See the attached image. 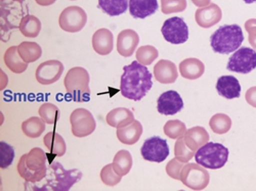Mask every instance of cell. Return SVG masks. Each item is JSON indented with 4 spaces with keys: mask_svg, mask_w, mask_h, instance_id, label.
Returning <instances> with one entry per match:
<instances>
[{
    "mask_svg": "<svg viewBox=\"0 0 256 191\" xmlns=\"http://www.w3.org/2000/svg\"><path fill=\"white\" fill-rule=\"evenodd\" d=\"M208 138L209 135L207 134V132L203 128H200V127H196V128L188 130L186 135V144L190 148L192 147V151H195L197 148L204 145Z\"/></svg>",
    "mask_w": 256,
    "mask_h": 191,
    "instance_id": "30",
    "label": "cell"
},
{
    "mask_svg": "<svg viewBox=\"0 0 256 191\" xmlns=\"http://www.w3.org/2000/svg\"><path fill=\"white\" fill-rule=\"evenodd\" d=\"M18 50L20 57L27 63L38 60L42 55L41 47L35 42H22L18 46Z\"/></svg>",
    "mask_w": 256,
    "mask_h": 191,
    "instance_id": "29",
    "label": "cell"
},
{
    "mask_svg": "<svg viewBox=\"0 0 256 191\" xmlns=\"http://www.w3.org/2000/svg\"><path fill=\"white\" fill-rule=\"evenodd\" d=\"M88 22V14L79 6H69L64 9L58 17L62 30L68 33L81 31Z\"/></svg>",
    "mask_w": 256,
    "mask_h": 191,
    "instance_id": "9",
    "label": "cell"
},
{
    "mask_svg": "<svg viewBox=\"0 0 256 191\" xmlns=\"http://www.w3.org/2000/svg\"><path fill=\"white\" fill-rule=\"evenodd\" d=\"M186 131V126L180 121H169L164 126V132L170 138H178L184 135Z\"/></svg>",
    "mask_w": 256,
    "mask_h": 191,
    "instance_id": "34",
    "label": "cell"
},
{
    "mask_svg": "<svg viewBox=\"0 0 256 191\" xmlns=\"http://www.w3.org/2000/svg\"><path fill=\"white\" fill-rule=\"evenodd\" d=\"M228 159V150L220 144L208 142L202 145L195 155V160L199 166L207 169L218 170L222 168Z\"/></svg>",
    "mask_w": 256,
    "mask_h": 191,
    "instance_id": "6",
    "label": "cell"
},
{
    "mask_svg": "<svg viewBox=\"0 0 256 191\" xmlns=\"http://www.w3.org/2000/svg\"><path fill=\"white\" fill-rule=\"evenodd\" d=\"M72 134L75 137L82 138L92 134L96 130V123L92 114L85 109H77L70 116Z\"/></svg>",
    "mask_w": 256,
    "mask_h": 191,
    "instance_id": "8",
    "label": "cell"
},
{
    "mask_svg": "<svg viewBox=\"0 0 256 191\" xmlns=\"http://www.w3.org/2000/svg\"><path fill=\"white\" fill-rule=\"evenodd\" d=\"M180 169H182V164L178 163L176 160H172L166 167V171H167V173L170 177L176 178V179H180Z\"/></svg>",
    "mask_w": 256,
    "mask_h": 191,
    "instance_id": "38",
    "label": "cell"
},
{
    "mask_svg": "<svg viewBox=\"0 0 256 191\" xmlns=\"http://www.w3.org/2000/svg\"><path fill=\"white\" fill-rule=\"evenodd\" d=\"M98 7L110 16H117L130 7V0H98Z\"/></svg>",
    "mask_w": 256,
    "mask_h": 191,
    "instance_id": "24",
    "label": "cell"
},
{
    "mask_svg": "<svg viewBox=\"0 0 256 191\" xmlns=\"http://www.w3.org/2000/svg\"><path fill=\"white\" fill-rule=\"evenodd\" d=\"M230 119L226 116L222 114L214 116L210 121L211 129L218 134L226 133L230 128Z\"/></svg>",
    "mask_w": 256,
    "mask_h": 191,
    "instance_id": "35",
    "label": "cell"
},
{
    "mask_svg": "<svg viewBox=\"0 0 256 191\" xmlns=\"http://www.w3.org/2000/svg\"><path fill=\"white\" fill-rule=\"evenodd\" d=\"M64 65L58 59H50L40 63L35 76L38 83L41 85H50L60 80L64 73Z\"/></svg>",
    "mask_w": 256,
    "mask_h": 191,
    "instance_id": "12",
    "label": "cell"
},
{
    "mask_svg": "<svg viewBox=\"0 0 256 191\" xmlns=\"http://www.w3.org/2000/svg\"><path fill=\"white\" fill-rule=\"evenodd\" d=\"M36 3L41 5V6H48V5H52L54 4L56 0H35Z\"/></svg>",
    "mask_w": 256,
    "mask_h": 191,
    "instance_id": "39",
    "label": "cell"
},
{
    "mask_svg": "<svg viewBox=\"0 0 256 191\" xmlns=\"http://www.w3.org/2000/svg\"><path fill=\"white\" fill-rule=\"evenodd\" d=\"M71 1H74V0H71Z\"/></svg>",
    "mask_w": 256,
    "mask_h": 191,
    "instance_id": "42",
    "label": "cell"
},
{
    "mask_svg": "<svg viewBox=\"0 0 256 191\" xmlns=\"http://www.w3.org/2000/svg\"><path fill=\"white\" fill-rule=\"evenodd\" d=\"M140 154L144 160L153 163H162L169 156V146L165 139L154 136L146 139L142 148Z\"/></svg>",
    "mask_w": 256,
    "mask_h": 191,
    "instance_id": "11",
    "label": "cell"
},
{
    "mask_svg": "<svg viewBox=\"0 0 256 191\" xmlns=\"http://www.w3.org/2000/svg\"><path fill=\"white\" fill-rule=\"evenodd\" d=\"M176 156L182 162H188L192 157H193V153L186 150V147L184 146L182 139H180L176 142Z\"/></svg>",
    "mask_w": 256,
    "mask_h": 191,
    "instance_id": "37",
    "label": "cell"
},
{
    "mask_svg": "<svg viewBox=\"0 0 256 191\" xmlns=\"http://www.w3.org/2000/svg\"><path fill=\"white\" fill-rule=\"evenodd\" d=\"M216 90L224 98H238L241 94V85L238 79L234 76H222L218 80Z\"/></svg>",
    "mask_w": 256,
    "mask_h": 191,
    "instance_id": "16",
    "label": "cell"
},
{
    "mask_svg": "<svg viewBox=\"0 0 256 191\" xmlns=\"http://www.w3.org/2000/svg\"><path fill=\"white\" fill-rule=\"evenodd\" d=\"M122 176L118 175L113 168V164H109L104 166L102 171H100V180L102 181L104 184L108 185V186H116L118 183H120Z\"/></svg>",
    "mask_w": 256,
    "mask_h": 191,
    "instance_id": "32",
    "label": "cell"
},
{
    "mask_svg": "<svg viewBox=\"0 0 256 191\" xmlns=\"http://www.w3.org/2000/svg\"><path fill=\"white\" fill-rule=\"evenodd\" d=\"M180 70L184 78L197 79L202 76L204 72V66L200 60L196 58H188L180 63Z\"/></svg>",
    "mask_w": 256,
    "mask_h": 191,
    "instance_id": "27",
    "label": "cell"
},
{
    "mask_svg": "<svg viewBox=\"0 0 256 191\" xmlns=\"http://www.w3.org/2000/svg\"><path fill=\"white\" fill-rule=\"evenodd\" d=\"M112 164H113L114 171L118 175L123 177L130 171V169L132 167V157L130 152L121 150L115 155Z\"/></svg>",
    "mask_w": 256,
    "mask_h": 191,
    "instance_id": "25",
    "label": "cell"
},
{
    "mask_svg": "<svg viewBox=\"0 0 256 191\" xmlns=\"http://www.w3.org/2000/svg\"><path fill=\"white\" fill-rule=\"evenodd\" d=\"M46 122L41 118L31 117L23 122L22 131L29 138H38L46 130Z\"/></svg>",
    "mask_w": 256,
    "mask_h": 191,
    "instance_id": "26",
    "label": "cell"
},
{
    "mask_svg": "<svg viewBox=\"0 0 256 191\" xmlns=\"http://www.w3.org/2000/svg\"><path fill=\"white\" fill-rule=\"evenodd\" d=\"M114 45L113 34L108 29H98L92 36V47L100 55H108Z\"/></svg>",
    "mask_w": 256,
    "mask_h": 191,
    "instance_id": "17",
    "label": "cell"
},
{
    "mask_svg": "<svg viewBox=\"0 0 256 191\" xmlns=\"http://www.w3.org/2000/svg\"><path fill=\"white\" fill-rule=\"evenodd\" d=\"M44 145L48 148L50 155L54 158H60L67 152V144L62 136L56 132H50L44 136Z\"/></svg>",
    "mask_w": 256,
    "mask_h": 191,
    "instance_id": "23",
    "label": "cell"
},
{
    "mask_svg": "<svg viewBox=\"0 0 256 191\" xmlns=\"http://www.w3.org/2000/svg\"><path fill=\"white\" fill-rule=\"evenodd\" d=\"M128 8L134 18H146L158 10V0H130Z\"/></svg>",
    "mask_w": 256,
    "mask_h": 191,
    "instance_id": "18",
    "label": "cell"
},
{
    "mask_svg": "<svg viewBox=\"0 0 256 191\" xmlns=\"http://www.w3.org/2000/svg\"><path fill=\"white\" fill-rule=\"evenodd\" d=\"M244 35L239 25H224L220 27L210 37L213 51L220 54H230L241 47Z\"/></svg>",
    "mask_w": 256,
    "mask_h": 191,
    "instance_id": "3",
    "label": "cell"
},
{
    "mask_svg": "<svg viewBox=\"0 0 256 191\" xmlns=\"http://www.w3.org/2000/svg\"><path fill=\"white\" fill-rule=\"evenodd\" d=\"M226 69L239 74H249L256 69V51L248 47H240L230 57Z\"/></svg>",
    "mask_w": 256,
    "mask_h": 191,
    "instance_id": "7",
    "label": "cell"
},
{
    "mask_svg": "<svg viewBox=\"0 0 256 191\" xmlns=\"http://www.w3.org/2000/svg\"><path fill=\"white\" fill-rule=\"evenodd\" d=\"M243 1H244L245 3H247V4H251V3H253V2H256V0H243Z\"/></svg>",
    "mask_w": 256,
    "mask_h": 191,
    "instance_id": "40",
    "label": "cell"
},
{
    "mask_svg": "<svg viewBox=\"0 0 256 191\" xmlns=\"http://www.w3.org/2000/svg\"><path fill=\"white\" fill-rule=\"evenodd\" d=\"M158 56V51L153 46H142L136 51L138 61L144 66H148Z\"/></svg>",
    "mask_w": 256,
    "mask_h": 191,
    "instance_id": "33",
    "label": "cell"
},
{
    "mask_svg": "<svg viewBox=\"0 0 256 191\" xmlns=\"http://www.w3.org/2000/svg\"><path fill=\"white\" fill-rule=\"evenodd\" d=\"M164 39L172 44H182L188 39V28L182 17L166 19L161 29Z\"/></svg>",
    "mask_w": 256,
    "mask_h": 191,
    "instance_id": "10",
    "label": "cell"
},
{
    "mask_svg": "<svg viewBox=\"0 0 256 191\" xmlns=\"http://www.w3.org/2000/svg\"><path fill=\"white\" fill-rule=\"evenodd\" d=\"M156 79L163 84L174 83L178 78L176 66L169 60H160L154 69Z\"/></svg>",
    "mask_w": 256,
    "mask_h": 191,
    "instance_id": "21",
    "label": "cell"
},
{
    "mask_svg": "<svg viewBox=\"0 0 256 191\" xmlns=\"http://www.w3.org/2000/svg\"><path fill=\"white\" fill-rule=\"evenodd\" d=\"M138 35L134 30L127 29L119 33L117 38V51L124 57H130L134 54L138 44Z\"/></svg>",
    "mask_w": 256,
    "mask_h": 191,
    "instance_id": "15",
    "label": "cell"
},
{
    "mask_svg": "<svg viewBox=\"0 0 256 191\" xmlns=\"http://www.w3.org/2000/svg\"><path fill=\"white\" fill-rule=\"evenodd\" d=\"M4 59L6 66L14 74H22L28 68V63L23 60L18 53V46L10 47L6 51Z\"/></svg>",
    "mask_w": 256,
    "mask_h": 191,
    "instance_id": "22",
    "label": "cell"
},
{
    "mask_svg": "<svg viewBox=\"0 0 256 191\" xmlns=\"http://www.w3.org/2000/svg\"><path fill=\"white\" fill-rule=\"evenodd\" d=\"M48 156L50 162L48 168L50 170V175L54 177V179H48V183L46 185L42 187H35V189L52 191L70 190L71 187L81 179L82 173L76 169L65 170L60 163L54 161V157H52L50 154Z\"/></svg>",
    "mask_w": 256,
    "mask_h": 191,
    "instance_id": "4",
    "label": "cell"
},
{
    "mask_svg": "<svg viewBox=\"0 0 256 191\" xmlns=\"http://www.w3.org/2000/svg\"><path fill=\"white\" fill-rule=\"evenodd\" d=\"M14 1H18V2H23L25 0H14Z\"/></svg>",
    "mask_w": 256,
    "mask_h": 191,
    "instance_id": "41",
    "label": "cell"
},
{
    "mask_svg": "<svg viewBox=\"0 0 256 191\" xmlns=\"http://www.w3.org/2000/svg\"><path fill=\"white\" fill-rule=\"evenodd\" d=\"M142 134V124L136 120L132 124H130L126 127H123V128H119L116 131V135L119 141L127 145H132L136 143L140 140Z\"/></svg>",
    "mask_w": 256,
    "mask_h": 191,
    "instance_id": "19",
    "label": "cell"
},
{
    "mask_svg": "<svg viewBox=\"0 0 256 191\" xmlns=\"http://www.w3.org/2000/svg\"><path fill=\"white\" fill-rule=\"evenodd\" d=\"M48 154L41 148L34 147L20 158L18 164V173L28 183L40 182L48 176Z\"/></svg>",
    "mask_w": 256,
    "mask_h": 191,
    "instance_id": "2",
    "label": "cell"
},
{
    "mask_svg": "<svg viewBox=\"0 0 256 191\" xmlns=\"http://www.w3.org/2000/svg\"><path fill=\"white\" fill-rule=\"evenodd\" d=\"M157 109L161 115L174 116L184 109V101L180 93L169 90L160 95L157 101Z\"/></svg>",
    "mask_w": 256,
    "mask_h": 191,
    "instance_id": "14",
    "label": "cell"
},
{
    "mask_svg": "<svg viewBox=\"0 0 256 191\" xmlns=\"http://www.w3.org/2000/svg\"><path fill=\"white\" fill-rule=\"evenodd\" d=\"M0 151H2V160H0V168L6 169L8 168L14 159V151L12 145L6 142H0Z\"/></svg>",
    "mask_w": 256,
    "mask_h": 191,
    "instance_id": "36",
    "label": "cell"
},
{
    "mask_svg": "<svg viewBox=\"0 0 256 191\" xmlns=\"http://www.w3.org/2000/svg\"><path fill=\"white\" fill-rule=\"evenodd\" d=\"M182 181L190 188L201 190L209 183V175L198 165L190 164L184 167L182 173Z\"/></svg>",
    "mask_w": 256,
    "mask_h": 191,
    "instance_id": "13",
    "label": "cell"
},
{
    "mask_svg": "<svg viewBox=\"0 0 256 191\" xmlns=\"http://www.w3.org/2000/svg\"><path fill=\"white\" fill-rule=\"evenodd\" d=\"M90 74L84 68L75 67L70 69L64 79L70 99L75 102L88 101L90 97Z\"/></svg>",
    "mask_w": 256,
    "mask_h": 191,
    "instance_id": "5",
    "label": "cell"
},
{
    "mask_svg": "<svg viewBox=\"0 0 256 191\" xmlns=\"http://www.w3.org/2000/svg\"><path fill=\"white\" fill-rule=\"evenodd\" d=\"M38 113L40 118L46 124H50V125H56L60 120V112L56 105L50 102L42 104L39 108Z\"/></svg>",
    "mask_w": 256,
    "mask_h": 191,
    "instance_id": "31",
    "label": "cell"
},
{
    "mask_svg": "<svg viewBox=\"0 0 256 191\" xmlns=\"http://www.w3.org/2000/svg\"><path fill=\"white\" fill-rule=\"evenodd\" d=\"M120 82V91L123 97L138 101L144 98L153 86L152 74L138 60L123 68Z\"/></svg>",
    "mask_w": 256,
    "mask_h": 191,
    "instance_id": "1",
    "label": "cell"
},
{
    "mask_svg": "<svg viewBox=\"0 0 256 191\" xmlns=\"http://www.w3.org/2000/svg\"><path fill=\"white\" fill-rule=\"evenodd\" d=\"M18 29L25 37L35 38L39 35L41 30V22L35 15H25L20 20Z\"/></svg>",
    "mask_w": 256,
    "mask_h": 191,
    "instance_id": "28",
    "label": "cell"
},
{
    "mask_svg": "<svg viewBox=\"0 0 256 191\" xmlns=\"http://www.w3.org/2000/svg\"><path fill=\"white\" fill-rule=\"evenodd\" d=\"M106 121L109 126L119 129L132 124L134 121V117L130 110L125 108H117L106 115Z\"/></svg>",
    "mask_w": 256,
    "mask_h": 191,
    "instance_id": "20",
    "label": "cell"
}]
</instances>
